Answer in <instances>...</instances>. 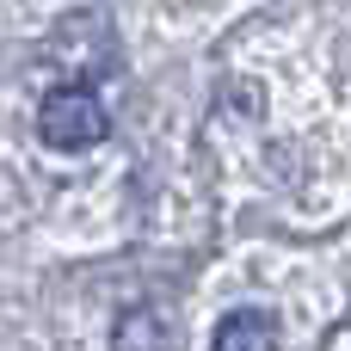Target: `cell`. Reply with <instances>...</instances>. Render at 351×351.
<instances>
[{
    "label": "cell",
    "instance_id": "1",
    "mask_svg": "<svg viewBox=\"0 0 351 351\" xmlns=\"http://www.w3.org/2000/svg\"><path fill=\"white\" fill-rule=\"evenodd\" d=\"M37 136L49 142V148H62V154H80V148H99L105 136H111V111H105V99L93 93V86H56V93H43V105H37Z\"/></svg>",
    "mask_w": 351,
    "mask_h": 351
},
{
    "label": "cell",
    "instance_id": "2",
    "mask_svg": "<svg viewBox=\"0 0 351 351\" xmlns=\"http://www.w3.org/2000/svg\"><path fill=\"white\" fill-rule=\"evenodd\" d=\"M278 339L284 333H278V321L265 308H241V315H228L216 327V351H271Z\"/></svg>",
    "mask_w": 351,
    "mask_h": 351
}]
</instances>
